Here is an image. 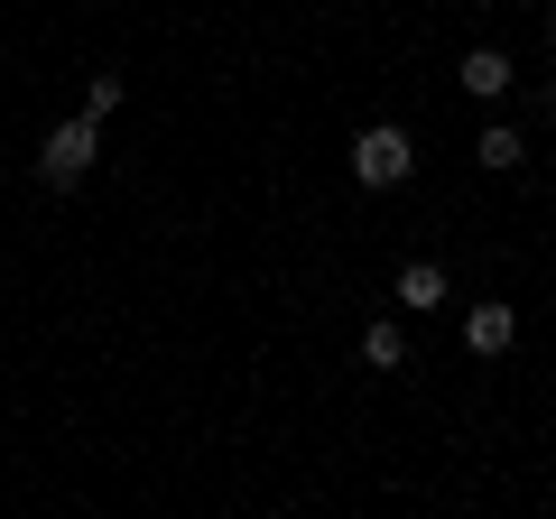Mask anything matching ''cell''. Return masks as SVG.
I'll use <instances>...</instances> for the list:
<instances>
[{"mask_svg": "<svg viewBox=\"0 0 556 519\" xmlns=\"http://www.w3.org/2000/svg\"><path fill=\"white\" fill-rule=\"evenodd\" d=\"M417 177V140L399 130V121H371L353 140V186H371V195H390V186Z\"/></svg>", "mask_w": 556, "mask_h": 519, "instance_id": "6da1fadb", "label": "cell"}, {"mask_svg": "<svg viewBox=\"0 0 556 519\" xmlns=\"http://www.w3.org/2000/svg\"><path fill=\"white\" fill-rule=\"evenodd\" d=\"M93 167H102V121H93V112L56 121V130H47V149H38V177H47V186H84Z\"/></svg>", "mask_w": 556, "mask_h": 519, "instance_id": "7a4b0ae2", "label": "cell"}, {"mask_svg": "<svg viewBox=\"0 0 556 519\" xmlns=\"http://www.w3.org/2000/svg\"><path fill=\"white\" fill-rule=\"evenodd\" d=\"M464 343H473L482 362H501V353H510V343H519V316H510V306H501V298L464 306Z\"/></svg>", "mask_w": 556, "mask_h": 519, "instance_id": "3957f363", "label": "cell"}, {"mask_svg": "<svg viewBox=\"0 0 556 519\" xmlns=\"http://www.w3.org/2000/svg\"><path fill=\"white\" fill-rule=\"evenodd\" d=\"M510 84H519V65L501 56V47H464V93H473V102H501Z\"/></svg>", "mask_w": 556, "mask_h": 519, "instance_id": "277c9868", "label": "cell"}, {"mask_svg": "<svg viewBox=\"0 0 556 519\" xmlns=\"http://www.w3.org/2000/svg\"><path fill=\"white\" fill-rule=\"evenodd\" d=\"M390 298H399V306H417V316H427V306H445V298H455V279H445L437 260H408V269H399V288H390Z\"/></svg>", "mask_w": 556, "mask_h": 519, "instance_id": "5b68a950", "label": "cell"}, {"mask_svg": "<svg viewBox=\"0 0 556 519\" xmlns=\"http://www.w3.org/2000/svg\"><path fill=\"white\" fill-rule=\"evenodd\" d=\"M473 167H492V177H510V167H529V140H519L510 121H492V130L473 140Z\"/></svg>", "mask_w": 556, "mask_h": 519, "instance_id": "8992f818", "label": "cell"}, {"mask_svg": "<svg viewBox=\"0 0 556 519\" xmlns=\"http://www.w3.org/2000/svg\"><path fill=\"white\" fill-rule=\"evenodd\" d=\"M362 362H371V371H399V362H408V334H399V316H371V325H362Z\"/></svg>", "mask_w": 556, "mask_h": 519, "instance_id": "52a82bcc", "label": "cell"}, {"mask_svg": "<svg viewBox=\"0 0 556 519\" xmlns=\"http://www.w3.org/2000/svg\"><path fill=\"white\" fill-rule=\"evenodd\" d=\"M121 93H130L121 75H93V84H84V112H93V121H112V112H121Z\"/></svg>", "mask_w": 556, "mask_h": 519, "instance_id": "ba28073f", "label": "cell"}, {"mask_svg": "<svg viewBox=\"0 0 556 519\" xmlns=\"http://www.w3.org/2000/svg\"><path fill=\"white\" fill-rule=\"evenodd\" d=\"M547 38H556V0H547Z\"/></svg>", "mask_w": 556, "mask_h": 519, "instance_id": "9c48e42d", "label": "cell"}, {"mask_svg": "<svg viewBox=\"0 0 556 519\" xmlns=\"http://www.w3.org/2000/svg\"><path fill=\"white\" fill-rule=\"evenodd\" d=\"M547 112H556V75H547Z\"/></svg>", "mask_w": 556, "mask_h": 519, "instance_id": "30bf717a", "label": "cell"}]
</instances>
